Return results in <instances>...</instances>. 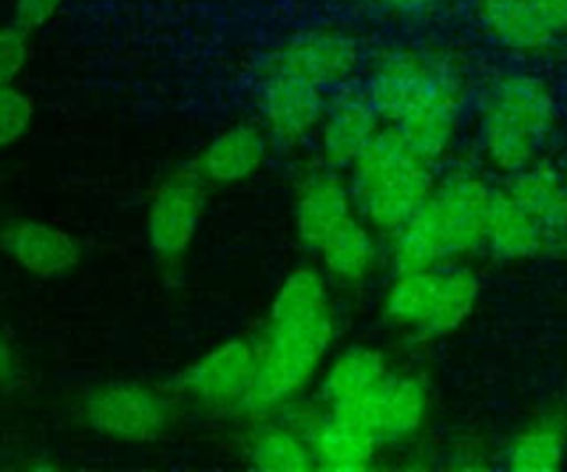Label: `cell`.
Wrapping results in <instances>:
<instances>
[{"mask_svg": "<svg viewBox=\"0 0 567 472\" xmlns=\"http://www.w3.org/2000/svg\"><path fill=\"white\" fill-rule=\"evenodd\" d=\"M483 250L498 261L518 264L540 257L551 250V239L547 226L538 215H534L525 204H520L512 193L501 186H494Z\"/></svg>", "mask_w": 567, "mask_h": 472, "instance_id": "9a60e30c", "label": "cell"}, {"mask_svg": "<svg viewBox=\"0 0 567 472\" xmlns=\"http://www.w3.org/2000/svg\"><path fill=\"white\" fill-rule=\"evenodd\" d=\"M354 213L350 184L337 168L328 166L323 171H312L299 182L295 197V228L306 246L317 250L328 235Z\"/></svg>", "mask_w": 567, "mask_h": 472, "instance_id": "e0dca14e", "label": "cell"}, {"mask_svg": "<svg viewBox=\"0 0 567 472\" xmlns=\"http://www.w3.org/2000/svg\"><path fill=\"white\" fill-rule=\"evenodd\" d=\"M266 151L264 131L250 122H241L217 133L202 151L197 166L206 182L235 184L259 171Z\"/></svg>", "mask_w": 567, "mask_h": 472, "instance_id": "d6986e66", "label": "cell"}, {"mask_svg": "<svg viewBox=\"0 0 567 472\" xmlns=\"http://www.w3.org/2000/svg\"><path fill=\"white\" fill-rule=\"evenodd\" d=\"M558 120L551 84L527 69L492 75L481 89L474 117L476 148L483 164L512 175L540 160Z\"/></svg>", "mask_w": 567, "mask_h": 472, "instance_id": "277c9868", "label": "cell"}, {"mask_svg": "<svg viewBox=\"0 0 567 472\" xmlns=\"http://www.w3.org/2000/svg\"><path fill=\"white\" fill-rule=\"evenodd\" d=\"M33 98L13 84L0 86V148L18 142L31 126Z\"/></svg>", "mask_w": 567, "mask_h": 472, "instance_id": "cb8c5ba5", "label": "cell"}, {"mask_svg": "<svg viewBox=\"0 0 567 472\" xmlns=\"http://www.w3.org/2000/svg\"><path fill=\"white\" fill-rule=\"evenodd\" d=\"M252 377L255 343L237 337L188 363L177 377V388L210 408H239L250 390Z\"/></svg>", "mask_w": 567, "mask_h": 472, "instance_id": "8fae6325", "label": "cell"}, {"mask_svg": "<svg viewBox=\"0 0 567 472\" xmlns=\"http://www.w3.org/2000/svg\"><path fill=\"white\" fill-rule=\"evenodd\" d=\"M567 38V0H532Z\"/></svg>", "mask_w": 567, "mask_h": 472, "instance_id": "f1b7e54d", "label": "cell"}, {"mask_svg": "<svg viewBox=\"0 0 567 472\" xmlns=\"http://www.w3.org/2000/svg\"><path fill=\"white\" fill-rule=\"evenodd\" d=\"M385 355L372 346H350L332 359L321 381L328 412H341L368 394L388 372Z\"/></svg>", "mask_w": 567, "mask_h": 472, "instance_id": "ffe728a7", "label": "cell"}, {"mask_svg": "<svg viewBox=\"0 0 567 472\" xmlns=\"http://www.w3.org/2000/svg\"><path fill=\"white\" fill-rule=\"evenodd\" d=\"M379 11L392 13V16H425L436 11L445 0H365Z\"/></svg>", "mask_w": 567, "mask_h": 472, "instance_id": "83f0119b", "label": "cell"}, {"mask_svg": "<svg viewBox=\"0 0 567 472\" xmlns=\"http://www.w3.org/2000/svg\"><path fill=\"white\" fill-rule=\"evenodd\" d=\"M326 275L341 284H359L370 277L379 259L374 228L354 213L317 248Z\"/></svg>", "mask_w": 567, "mask_h": 472, "instance_id": "44dd1931", "label": "cell"}, {"mask_svg": "<svg viewBox=\"0 0 567 472\" xmlns=\"http://www.w3.org/2000/svg\"><path fill=\"white\" fill-rule=\"evenodd\" d=\"M246 459L252 468L264 472L315 470L308 441L284 421L259 425L246 441Z\"/></svg>", "mask_w": 567, "mask_h": 472, "instance_id": "603a6c76", "label": "cell"}, {"mask_svg": "<svg viewBox=\"0 0 567 472\" xmlns=\"http://www.w3.org/2000/svg\"><path fill=\"white\" fill-rule=\"evenodd\" d=\"M567 454V428L556 417H540L520 428L503 450L507 470H558Z\"/></svg>", "mask_w": 567, "mask_h": 472, "instance_id": "7402d4cb", "label": "cell"}, {"mask_svg": "<svg viewBox=\"0 0 567 472\" xmlns=\"http://www.w3.org/2000/svg\"><path fill=\"white\" fill-rule=\"evenodd\" d=\"M206 202V177L197 162L171 171L153 193L146 237L162 261H177L190 246Z\"/></svg>", "mask_w": 567, "mask_h": 472, "instance_id": "ba28073f", "label": "cell"}, {"mask_svg": "<svg viewBox=\"0 0 567 472\" xmlns=\"http://www.w3.org/2000/svg\"><path fill=\"white\" fill-rule=\"evenodd\" d=\"M91 430L117 441H155L173 419L168 399L137 381H111L93 388L82 401Z\"/></svg>", "mask_w": 567, "mask_h": 472, "instance_id": "52a82bcc", "label": "cell"}, {"mask_svg": "<svg viewBox=\"0 0 567 472\" xmlns=\"http://www.w3.org/2000/svg\"><path fill=\"white\" fill-rule=\"evenodd\" d=\"M434 182V162L388 126L350 166L348 179L357 213L390 237L414 215Z\"/></svg>", "mask_w": 567, "mask_h": 472, "instance_id": "5b68a950", "label": "cell"}, {"mask_svg": "<svg viewBox=\"0 0 567 472\" xmlns=\"http://www.w3.org/2000/svg\"><path fill=\"white\" fill-rule=\"evenodd\" d=\"M365 95L381 122L430 162L445 160L461 135L467 69L434 44H392L370 64Z\"/></svg>", "mask_w": 567, "mask_h": 472, "instance_id": "6da1fadb", "label": "cell"}, {"mask_svg": "<svg viewBox=\"0 0 567 472\" xmlns=\"http://www.w3.org/2000/svg\"><path fill=\"white\" fill-rule=\"evenodd\" d=\"M492 193L494 184L472 166L436 175L423 204L392 235L394 270L458 264L483 250Z\"/></svg>", "mask_w": 567, "mask_h": 472, "instance_id": "3957f363", "label": "cell"}, {"mask_svg": "<svg viewBox=\"0 0 567 472\" xmlns=\"http://www.w3.org/2000/svg\"><path fill=\"white\" fill-rule=\"evenodd\" d=\"M259 109L272 137L284 144H297L319 129L326 100L319 86L301 78L268 73L259 93Z\"/></svg>", "mask_w": 567, "mask_h": 472, "instance_id": "5bb4252c", "label": "cell"}, {"mask_svg": "<svg viewBox=\"0 0 567 472\" xmlns=\"http://www.w3.org/2000/svg\"><path fill=\"white\" fill-rule=\"evenodd\" d=\"M427 406V386L419 374L390 370L357 403L330 414L359 423L383 445L412 439L425 423Z\"/></svg>", "mask_w": 567, "mask_h": 472, "instance_id": "9c48e42d", "label": "cell"}, {"mask_svg": "<svg viewBox=\"0 0 567 472\" xmlns=\"http://www.w3.org/2000/svg\"><path fill=\"white\" fill-rule=\"evenodd\" d=\"M16 355L4 337V332L0 330V386H7L13 381L16 377Z\"/></svg>", "mask_w": 567, "mask_h": 472, "instance_id": "f546056e", "label": "cell"}, {"mask_svg": "<svg viewBox=\"0 0 567 472\" xmlns=\"http://www.w3.org/2000/svg\"><path fill=\"white\" fill-rule=\"evenodd\" d=\"M337 332L323 273L292 268L279 284L255 343V377L239 410L261 417L286 406L319 370Z\"/></svg>", "mask_w": 567, "mask_h": 472, "instance_id": "7a4b0ae2", "label": "cell"}, {"mask_svg": "<svg viewBox=\"0 0 567 472\" xmlns=\"http://www.w3.org/2000/svg\"><path fill=\"white\" fill-rule=\"evenodd\" d=\"M361 62L363 51L352 33L334 27H317L292 35L275 51L268 73H288L326 91L348 86Z\"/></svg>", "mask_w": 567, "mask_h": 472, "instance_id": "30bf717a", "label": "cell"}, {"mask_svg": "<svg viewBox=\"0 0 567 472\" xmlns=\"http://www.w3.org/2000/svg\"><path fill=\"white\" fill-rule=\"evenodd\" d=\"M381 117L372 106L365 91L350 86L337 89L334 98L326 104L319 124V146L326 166L350 168L363 151L379 135Z\"/></svg>", "mask_w": 567, "mask_h": 472, "instance_id": "4fadbf2b", "label": "cell"}, {"mask_svg": "<svg viewBox=\"0 0 567 472\" xmlns=\"http://www.w3.org/2000/svg\"><path fill=\"white\" fill-rule=\"evenodd\" d=\"M0 248L24 273L40 279L69 273L82 255L73 235L38 219H16L0 226Z\"/></svg>", "mask_w": 567, "mask_h": 472, "instance_id": "2e32d148", "label": "cell"}, {"mask_svg": "<svg viewBox=\"0 0 567 472\" xmlns=\"http://www.w3.org/2000/svg\"><path fill=\"white\" fill-rule=\"evenodd\" d=\"M64 0H13V24L24 33L47 24Z\"/></svg>", "mask_w": 567, "mask_h": 472, "instance_id": "484cf974", "label": "cell"}, {"mask_svg": "<svg viewBox=\"0 0 567 472\" xmlns=\"http://www.w3.org/2000/svg\"><path fill=\"white\" fill-rule=\"evenodd\" d=\"M478 299V275L458 261L394 270L381 310L388 324L416 339H441L456 332L474 315Z\"/></svg>", "mask_w": 567, "mask_h": 472, "instance_id": "8992f818", "label": "cell"}, {"mask_svg": "<svg viewBox=\"0 0 567 472\" xmlns=\"http://www.w3.org/2000/svg\"><path fill=\"white\" fill-rule=\"evenodd\" d=\"M27 62V33L22 29H0V86L11 84Z\"/></svg>", "mask_w": 567, "mask_h": 472, "instance_id": "d4e9b609", "label": "cell"}, {"mask_svg": "<svg viewBox=\"0 0 567 472\" xmlns=\"http://www.w3.org/2000/svg\"><path fill=\"white\" fill-rule=\"evenodd\" d=\"M472 22L489 44L514 55L549 53L565 38L532 0H474Z\"/></svg>", "mask_w": 567, "mask_h": 472, "instance_id": "7c38bea8", "label": "cell"}, {"mask_svg": "<svg viewBox=\"0 0 567 472\" xmlns=\"http://www.w3.org/2000/svg\"><path fill=\"white\" fill-rule=\"evenodd\" d=\"M306 441L315 459V470L330 472H359L370 468L381 445L377 437L359 423L330 412L321 414Z\"/></svg>", "mask_w": 567, "mask_h": 472, "instance_id": "ac0fdd59", "label": "cell"}, {"mask_svg": "<svg viewBox=\"0 0 567 472\" xmlns=\"http://www.w3.org/2000/svg\"><path fill=\"white\" fill-rule=\"evenodd\" d=\"M547 230H549L551 248H567V168H563L560 184L549 208Z\"/></svg>", "mask_w": 567, "mask_h": 472, "instance_id": "4316f807", "label": "cell"}]
</instances>
